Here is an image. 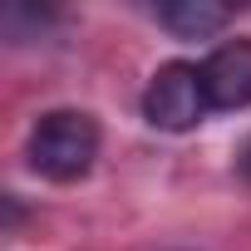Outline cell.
<instances>
[{
	"mask_svg": "<svg viewBox=\"0 0 251 251\" xmlns=\"http://www.w3.org/2000/svg\"><path fill=\"white\" fill-rule=\"evenodd\" d=\"M25 158L45 182H79L99 158V123L84 108H50L35 118Z\"/></svg>",
	"mask_w": 251,
	"mask_h": 251,
	"instance_id": "6da1fadb",
	"label": "cell"
},
{
	"mask_svg": "<svg viewBox=\"0 0 251 251\" xmlns=\"http://www.w3.org/2000/svg\"><path fill=\"white\" fill-rule=\"evenodd\" d=\"M212 113L207 103V84H202V64L187 59H168L158 64V74L143 89V118L163 133H187Z\"/></svg>",
	"mask_w": 251,
	"mask_h": 251,
	"instance_id": "7a4b0ae2",
	"label": "cell"
},
{
	"mask_svg": "<svg viewBox=\"0 0 251 251\" xmlns=\"http://www.w3.org/2000/svg\"><path fill=\"white\" fill-rule=\"evenodd\" d=\"M202 84L212 113L251 108V40H226L202 59Z\"/></svg>",
	"mask_w": 251,
	"mask_h": 251,
	"instance_id": "3957f363",
	"label": "cell"
},
{
	"mask_svg": "<svg viewBox=\"0 0 251 251\" xmlns=\"http://www.w3.org/2000/svg\"><path fill=\"white\" fill-rule=\"evenodd\" d=\"M231 10L217 5V0H168V5H158V25L177 40H207L217 30H226Z\"/></svg>",
	"mask_w": 251,
	"mask_h": 251,
	"instance_id": "277c9868",
	"label": "cell"
},
{
	"mask_svg": "<svg viewBox=\"0 0 251 251\" xmlns=\"http://www.w3.org/2000/svg\"><path fill=\"white\" fill-rule=\"evenodd\" d=\"M236 168H241V177L251 182V138H246V143L236 148Z\"/></svg>",
	"mask_w": 251,
	"mask_h": 251,
	"instance_id": "5b68a950",
	"label": "cell"
}]
</instances>
